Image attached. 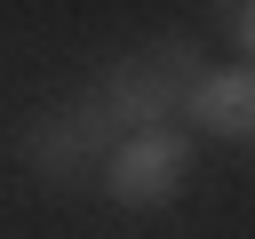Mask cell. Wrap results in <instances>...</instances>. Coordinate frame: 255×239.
Wrapping results in <instances>:
<instances>
[{"label": "cell", "instance_id": "1", "mask_svg": "<svg viewBox=\"0 0 255 239\" xmlns=\"http://www.w3.org/2000/svg\"><path fill=\"white\" fill-rule=\"evenodd\" d=\"M199 72H207L199 40L159 32V40H143V48H128V56H112V64H104L96 104L112 112V127H120V135H135V127H175V112H183V96L199 88Z\"/></svg>", "mask_w": 255, "mask_h": 239}, {"label": "cell", "instance_id": "2", "mask_svg": "<svg viewBox=\"0 0 255 239\" xmlns=\"http://www.w3.org/2000/svg\"><path fill=\"white\" fill-rule=\"evenodd\" d=\"M120 143V127H112V112L96 104V88L88 96H64V104H48L24 135H16V159L40 175V183H88L96 167H104V151Z\"/></svg>", "mask_w": 255, "mask_h": 239}, {"label": "cell", "instance_id": "3", "mask_svg": "<svg viewBox=\"0 0 255 239\" xmlns=\"http://www.w3.org/2000/svg\"><path fill=\"white\" fill-rule=\"evenodd\" d=\"M96 183H104L112 207L151 215V207H167V199L191 183V135H183V127H135V135H120V143L104 151Z\"/></svg>", "mask_w": 255, "mask_h": 239}, {"label": "cell", "instance_id": "4", "mask_svg": "<svg viewBox=\"0 0 255 239\" xmlns=\"http://www.w3.org/2000/svg\"><path fill=\"white\" fill-rule=\"evenodd\" d=\"M183 120L215 143H255V64H207L199 88L183 96Z\"/></svg>", "mask_w": 255, "mask_h": 239}, {"label": "cell", "instance_id": "5", "mask_svg": "<svg viewBox=\"0 0 255 239\" xmlns=\"http://www.w3.org/2000/svg\"><path fill=\"white\" fill-rule=\"evenodd\" d=\"M215 16H223V32L239 40V56L255 64V0H231V8H215Z\"/></svg>", "mask_w": 255, "mask_h": 239}]
</instances>
